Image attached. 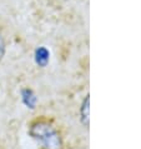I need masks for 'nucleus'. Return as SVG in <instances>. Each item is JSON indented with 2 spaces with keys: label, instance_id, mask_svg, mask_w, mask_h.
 <instances>
[{
  "label": "nucleus",
  "instance_id": "f257e3e1",
  "mask_svg": "<svg viewBox=\"0 0 141 149\" xmlns=\"http://www.w3.org/2000/svg\"><path fill=\"white\" fill-rule=\"evenodd\" d=\"M29 135L38 143L39 149H64L59 129L46 117H39L29 124Z\"/></svg>",
  "mask_w": 141,
  "mask_h": 149
},
{
  "label": "nucleus",
  "instance_id": "f03ea898",
  "mask_svg": "<svg viewBox=\"0 0 141 149\" xmlns=\"http://www.w3.org/2000/svg\"><path fill=\"white\" fill-rule=\"evenodd\" d=\"M80 113H81V120H82V123H84L85 127H88L89 125V95L85 98L84 103H82Z\"/></svg>",
  "mask_w": 141,
  "mask_h": 149
},
{
  "label": "nucleus",
  "instance_id": "7ed1b4c3",
  "mask_svg": "<svg viewBox=\"0 0 141 149\" xmlns=\"http://www.w3.org/2000/svg\"><path fill=\"white\" fill-rule=\"evenodd\" d=\"M41 60H44V63L48 61V53H46L45 49H40V50H38V63L41 64Z\"/></svg>",
  "mask_w": 141,
  "mask_h": 149
},
{
  "label": "nucleus",
  "instance_id": "20e7f679",
  "mask_svg": "<svg viewBox=\"0 0 141 149\" xmlns=\"http://www.w3.org/2000/svg\"><path fill=\"white\" fill-rule=\"evenodd\" d=\"M4 54H5V44H4V40L1 38V35H0V60L3 59Z\"/></svg>",
  "mask_w": 141,
  "mask_h": 149
}]
</instances>
